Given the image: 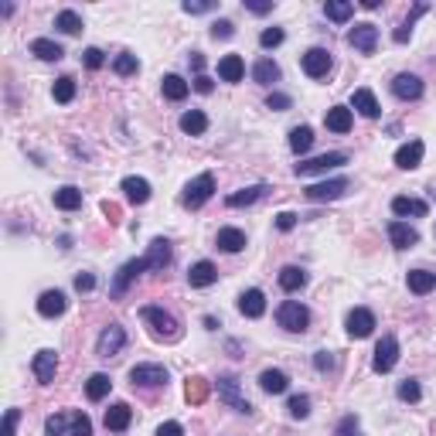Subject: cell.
<instances>
[{"mask_svg":"<svg viewBox=\"0 0 436 436\" xmlns=\"http://www.w3.org/2000/svg\"><path fill=\"white\" fill-rule=\"evenodd\" d=\"M55 28L61 35H78V31H82V18H78L76 11H61L55 18Z\"/></svg>","mask_w":436,"mask_h":436,"instance_id":"obj_43","label":"cell"},{"mask_svg":"<svg viewBox=\"0 0 436 436\" xmlns=\"http://www.w3.org/2000/svg\"><path fill=\"white\" fill-rule=\"evenodd\" d=\"M218 249H225V252H242L246 249V232L242 228H218Z\"/></svg>","mask_w":436,"mask_h":436,"instance_id":"obj_30","label":"cell"},{"mask_svg":"<svg viewBox=\"0 0 436 436\" xmlns=\"http://www.w3.org/2000/svg\"><path fill=\"white\" fill-rule=\"evenodd\" d=\"M252 78H256L259 86H273V82H280V65H276L273 58H259V61L252 65Z\"/></svg>","mask_w":436,"mask_h":436,"instance_id":"obj_33","label":"cell"},{"mask_svg":"<svg viewBox=\"0 0 436 436\" xmlns=\"http://www.w3.org/2000/svg\"><path fill=\"white\" fill-rule=\"evenodd\" d=\"M160 89H164V95H167V99H171V102H181V99H184V95H188V82H184V78L181 76H164V82H160Z\"/></svg>","mask_w":436,"mask_h":436,"instance_id":"obj_39","label":"cell"},{"mask_svg":"<svg viewBox=\"0 0 436 436\" xmlns=\"http://www.w3.org/2000/svg\"><path fill=\"white\" fill-rule=\"evenodd\" d=\"M18 419H20L18 409H7V413H4V433H0V436H14V433H18Z\"/></svg>","mask_w":436,"mask_h":436,"instance_id":"obj_54","label":"cell"},{"mask_svg":"<svg viewBox=\"0 0 436 436\" xmlns=\"http://www.w3.org/2000/svg\"><path fill=\"white\" fill-rule=\"evenodd\" d=\"M140 317L151 324L153 338H160V341H177L181 338V324H177V317H174L171 310H164V307H143L140 310Z\"/></svg>","mask_w":436,"mask_h":436,"instance_id":"obj_1","label":"cell"},{"mask_svg":"<svg viewBox=\"0 0 436 436\" xmlns=\"http://www.w3.org/2000/svg\"><path fill=\"white\" fill-rule=\"evenodd\" d=\"M310 147H314V130H310V126H293V130H290V151L300 157V153H307Z\"/></svg>","mask_w":436,"mask_h":436,"instance_id":"obj_38","label":"cell"},{"mask_svg":"<svg viewBox=\"0 0 436 436\" xmlns=\"http://www.w3.org/2000/svg\"><path fill=\"white\" fill-rule=\"evenodd\" d=\"M143 259H147L151 269H164V266L171 263V242H167V239H153Z\"/></svg>","mask_w":436,"mask_h":436,"instance_id":"obj_28","label":"cell"},{"mask_svg":"<svg viewBox=\"0 0 436 436\" xmlns=\"http://www.w3.org/2000/svg\"><path fill=\"white\" fill-rule=\"evenodd\" d=\"M194 89H198L201 95H208L211 89H215V82H211L208 76H198V78H194Z\"/></svg>","mask_w":436,"mask_h":436,"instance_id":"obj_60","label":"cell"},{"mask_svg":"<svg viewBox=\"0 0 436 436\" xmlns=\"http://www.w3.org/2000/svg\"><path fill=\"white\" fill-rule=\"evenodd\" d=\"M433 198H436V184H433Z\"/></svg>","mask_w":436,"mask_h":436,"instance_id":"obj_63","label":"cell"},{"mask_svg":"<svg viewBox=\"0 0 436 436\" xmlns=\"http://www.w3.org/2000/svg\"><path fill=\"white\" fill-rule=\"evenodd\" d=\"M259 45H263L266 52L276 48V45H283V31H280V28H266L263 35H259Z\"/></svg>","mask_w":436,"mask_h":436,"instance_id":"obj_49","label":"cell"},{"mask_svg":"<svg viewBox=\"0 0 436 436\" xmlns=\"http://www.w3.org/2000/svg\"><path fill=\"white\" fill-rule=\"evenodd\" d=\"M355 436H358V433H355Z\"/></svg>","mask_w":436,"mask_h":436,"instance_id":"obj_64","label":"cell"},{"mask_svg":"<svg viewBox=\"0 0 436 436\" xmlns=\"http://www.w3.org/2000/svg\"><path fill=\"white\" fill-rule=\"evenodd\" d=\"M266 191H269L266 184H252V188H242V191H235V194H228L225 205L228 208H246V205H252V201H259Z\"/></svg>","mask_w":436,"mask_h":436,"instance_id":"obj_29","label":"cell"},{"mask_svg":"<svg viewBox=\"0 0 436 436\" xmlns=\"http://www.w3.org/2000/svg\"><path fill=\"white\" fill-rule=\"evenodd\" d=\"M151 266H147V259H130V263H123L119 266V273H116V280H113V297H123L126 290H130V283L140 276V273H147Z\"/></svg>","mask_w":436,"mask_h":436,"instance_id":"obj_13","label":"cell"},{"mask_svg":"<svg viewBox=\"0 0 436 436\" xmlns=\"http://www.w3.org/2000/svg\"><path fill=\"white\" fill-rule=\"evenodd\" d=\"M419 382L416 379H406V382H399V399L402 402H419Z\"/></svg>","mask_w":436,"mask_h":436,"instance_id":"obj_47","label":"cell"},{"mask_svg":"<svg viewBox=\"0 0 436 436\" xmlns=\"http://www.w3.org/2000/svg\"><path fill=\"white\" fill-rule=\"evenodd\" d=\"M293 225H297V215H293V211H280V215H276V228H280V232H290Z\"/></svg>","mask_w":436,"mask_h":436,"instance_id":"obj_58","label":"cell"},{"mask_svg":"<svg viewBox=\"0 0 436 436\" xmlns=\"http://www.w3.org/2000/svg\"><path fill=\"white\" fill-rule=\"evenodd\" d=\"M72 436H93V419L86 416V413L72 416Z\"/></svg>","mask_w":436,"mask_h":436,"instance_id":"obj_48","label":"cell"},{"mask_svg":"<svg viewBox=\"0 0 436 436\" xmlns=\"http://www.w3.org/2000/svg\"><path fill=\"white\" fill-rule=\"evenodd\" d=\"M55 208H61V211H76V208H82V191L72 188V184L58 188V191H55Z\"/></svg>","mask_w":436,"mask_h":436,"instance_id":"obj_37","label":"cell"},{"mask_svg":"<svg viewBox=\"0 0 436 436\" xmlns=\"http://www.w3.org/2000/svg\"><path fill=\"white\" fill-rule=\"evenodd\" d=\"M31 372H35V379H38L41 385H52V382H55V372H58V351L41 348L38 355H35V361H31Z\"/></svg>","mask_w":436,"mask_h":436,"instance_id":"obj_10","label":"cell"},{"mask_svg":"<svg viewBox=\"0 0 436 436\" xmlns=\"http://www.w3.org/2000/svg\"><path fill=\"white\" fill-rule=\"evenodd\" d=\"M246 7L252 14H269L273 11V0H246Z\"/></svg>","mask_w":436,"mask_h":436,"instance_id":"obj_59","label":"cell"},{"mask_svg":"<svg viewBox=\"0 0 436 436\" xmlns=\"http://www.w3.org/2000/svg\"><path fill=\"white\" fill-rule=\"evenodd\" d=\"M208 382L205 379H188V385H184V399H188L191 406H201L205 399H208Z\"/></svg>","mask_w":436,"mask_h":436,"instance_id":"obj_41","label":"cell"},{"mask_svg":"<svg viewBox=\"0 0 436 436\" xmlns=\"http://www.w3.org/2000/svg\"><path fill=\"white\" fill-rule=\"evenodd\" d=\"M181 130L188 133V136H201V133L208 130V116L201 113V110H188V113L181 116Z\"/></svg>","mask_w":436,"mask_h":436,"instance_id":"obj_36","label":"cell"},{"mask_svg":"<svg viewBox=\"0 0 436 436\" xmlns=\"http://www.w3.org/2000/svg\"><path fill=\"white\" fill-rule=\"evenodd\" d=\"M324 123H327V130L331 133H348L351 130V123H355V116L348 106H331L327 116H324Z\"/></svg>","mask_w":436,"mask_h":436,"instance_id":"obj_26","label":"cell"},{"mask_svg":"<svg viewBox=\"0 0 436 436\" xmlns=\"http://www.w3.org/2000/svg\"><path fill=\"white\" fill-rule=\"evenodd\" d=\"M324 14L331 20H338V24H344V20L355 14V4H348V0H327L324 4Z\"/></svg>","mask_w":436,"mask_h":436,"instance_id":"obj_40","label":"cell"},{"mask_svg":"<svg viewBox=\"0 0 436 436\" xmlns=\"http://www.w3.org/2000/svg\"><path fill=\"white\" fill-rule=\"evenodd\" d=\"M392 211H396L399 218H426V211H430V205L423 201V198H406V194H399V198H392Z\"/></svg>","mask_w":436,"mask_h":436,"instance_id":"obj_19","label":"cell"},{"mask_svg":"<svg viewBox=\"0 0 436 436\" xmlns=\"http://www.w3.org/2000/svg\"><path fill=\"white\" fill-rule=\"evenodd\" d=\"M52 95H55V102H72L76 99V78L72 76H61V78H55V89H52Z\"/></svg>","mask_w":436,"mask_h":436,"instance_id":"obj_42","label":"cell"},{"mask_svg":"<svg viewBox=\"0 0 436 436\" xmlns=\"http://www.w3.org/2000/svg\"><path fill=\"white\" fill-rule=\"evenodd\" d=\"M157 436H184V426H181V423H174V419H167V423H160V426H157Z\"/></svg>","mask_w":436,"mask_h":436,"instance_id":"obj_56","label":"cell"},{"mask_svg":"<svg viewBox=\"0 0 436 436\" xmlns=\"http://www.w3.org/2000/svg\"><path fill=\"white\" fill-rule=\"evenodd\" d=\"M82 61H86V69H102L106 55H102L99 48H86V52H82Z\"/></svg>","mask_w":436,"mask_h":436,"instance_id":"obj_53","label":"cell"},{"mask_svg":"<svg viewBox=\"0 0 436 436\" xmlns=\"http://www.w3.org/2000/svg\"><path fill=\"white\" fill-rule=\"evenodd\" d=\"M423 153H426V143H423V140L402 143V147L396 151V167H402V171H416L419 164H423Z\"/></svg>","mask_w":436,"mask_h":436,"instance_id":"obj_15","label":"cell"},{"mask_svg":"<svg viewBox=\"0 0 436 436\" xmlns=\"http://www.w3.org/2000/svg\"><path fill=\"white\" fill-rule=\"evenodd\" d=\"M218 399H222V402H228L235 413H246V416L252 413L249 399L239 396V379H235V375H222V379H218Z\"/></svg>","mask_w":436,"mask_h":436,"instance_id":"obj_9","label":"cell"},{"mask_svg":"<svg viewBox=\"0 0 436 436\" xmlns=\"http://www.w3.org/2000/svg\"><path fill=\"white\" fill-rule=\"evenodd\" d=\"M110 389H113V379H110L106 372H95V375H89V382H86V396L93 399V402H102V399L110 396Z\"/></svg>","mask_w":436,"mask_h":436,"instance_id":"obj_32","label":"cell"},{"mask_svg":"<svg viewBox=\"0 0 436 436\" xmlns=\"http://www.w3.org/2000/svg\"><path fill=\"white\" fill-rule=\"evenodd\" d=\"M392 93H396L402 102H413V99L423 95V78L413 76V72H399V76L392 78Z\"/></svg>","mask_w":436,"mask_h":436,"instance_id":"obj_16","label":"cell"},{"mask_svg":"<svg viewBox=\"0 0 436 436\" xmlns=\"http://www.w3.org/2000/svg\"><path fill=\"white\" fill-rule=\"evenodd\" d=\"M232 35H235V24H232V20H225V18H218L215 20V24H211V38H232Z\"/></svg>","mask_w":436,"mask_h":436,"instance_id":"obj_51","label":"cell"},{"mask_svg":"<svg viewBox=\"0 0 436 436\" xmlns=\"http://www.w3.org/2000/svg\"><path fill=\"white\" fill-rule=\"evenodd\" d=\"M239 314H242V317H252V321L263 317L266 314V293L263 290H246V293L239 297Z\"/></svg>","mask_w":436,"mask_h":436,"instance_id":"obj_20","label":"cell"},{"mask_svg":"<svg viewBox=\"0 0 436 436\" xmlns=\"http://www.w3.org/2000/svg\"><path fill=\"white\" fill-rule=\"evenodd\" d=\"M76 290H78V293H93V290H95V276H93V273H78V276H76Z\"/></svg>","mask_w":436,"mask_h":436,"instance_id":"obj_57","label":"cell"},{"mask_svg":"<svg viewBox=\"0 0 436 436\" xmlns=\"http://www.w3.org/2000/svg\"><path fill=\"white\" fill-rule=\"evenodd\" d=\"M123 348H126V331H123L119 324L102 327V334H99V341H95V355H99V358H116Z\"/></svg>","mask_w":436,"mask_h":436,"instance_id":"obj_5","label":"cell"},{"mask_svg":"<svg viewBox=\"0 0 436 436\" xmlns=\"http://www.w3.org/2000/svg\"><path fill=\"white\" fill-rule=\"evenodd\" d=\"M344 191H348V177H334V181H324V184H310L304 194L307 201H338Z\"/></svg>","mask_w":436,"mask_h":436,"instance_id":"obj_12","label":"cell"},{"mask_svg":"<svg viewBox=\"0 0 436 436\" xmlns=\"http://www.w3.org/2000/svg\"><path fill=\"white\" fill-rule=\"evenodd\" d=\"M348 45L355 48V52H361V55H372L375 52V45H379V28L375 24H355L351 28V35H348Z\"/></svg>","mask_w":436,"mask_h":436,"instance_id":"obj_8","label":"cell"},{"mask_svg":"<svg viewBox=\"0 0 436 436\" xmlns=\"http://www.w3.org/2000/svg\"><path fill=\"white\" fill-rule=\"evenodd\" d=\"M389 239L396 249H413L419 242V232L409 222H389Z\"/></svg>","mask_w":436,"mask_h":436,"instance_id":"obj_21","label":"cell"},{"mask_svg":"<svg viewBox=\"0 0 436 436\" xmlns=\"http://www.w3.org/2000/svg\"><path fill=\"white\" fill-rule=\"evenodd\" d=\"M399 365V338L396 334H382V341L375 344V358H372V368L385 375Z\"/></svg>","mask_w":436,"mask_h":436,"instance_id":"obj_4","label":"cell"},{"mask_svg":"<svg viewBox=\"0 0 436 436\" xmlns=\"http://www.w3.org/2000/svg\"><path fill=\"white\" fill-rule=\"evenodd\" d=\"M314 368H317V372H334V368H338V358H334L331 351H317V355H314Z\"/></svg>","mask_w":436,"mask_h":436,"instance_id":"obj_50","label":"cell"},{"mask_svg":"<svg viewBox=\"0 0 436 436\" xmlns=\"http://www.w3.org/2000/svg\"><path fill=\"white\" fill-rule=\"evenodd\" d=\"M218 76H222V82H242V76H246V61H242V55L222 58V61H218Z\"/></svg>","mask_w":436,"mask_h":436,"instance_id":"obj_27","label":"cell"},{"mask_svg":"<svg viewBox=\"0 0 436 436\" xmlns=\"http://www.w3.org/2000/svg\"><path fill=\"white\" fill-rule=\"evenodd\" d=\"M65 426H69V416L55 413V416L45 419V436H65Z\"/></svg>","mask_w":436,"mask_h":436,"instance_id":"obj_46","label":"cell"},{"mask_svg":"<svg viewBox=\"0 0 436 436\" xmlns=\"http://www.w3.org/2000/svg\"><path fill=\"white\" fill-rule=\"evenodd\" d=\"M344 327H348V334L351 338H368L372 331H375V314L368 310V307H355L351 314H348V321H344Z\"/></svg>","mask_w":436,"mask_h":436,"instance_id":"obj_11","label":"cell"},{"mask_svg":"<svg viewBox=\"0 0 436 436\" xmlns=\"http://www.w3.org/2000/svg\"><path fill=\"white\" fill-rule=\"evenodd\" d=\"M286 409H290V416L293 419H307L310 416V396H290V402H286Z\"/></svg>","mask_w":436,"mask_h":436,"instance_id":"obj_45","label":"cell"},{"mask_svg":"<svg viewBox=\"0 0 436 436\" xmlns=\"http://www.w3.org/2000/svg\"><path fill=\"white\" fill-rule=\"evenodd\" d=\"M351 106H355L365 119H375V116L382 113L379 99H375V93H372V89H355V95H351Z\"/></svg>","mask_w":436,"mask_h":436,"instance_id":"obj_23","label":"cell"},{"mask_svg":"<svg viewBox=\"0 0 436 436\" xmlns=\"http://www.w3.org/2000/svg\"><path fill=\"white\" fill-rule=\"evenodd\" d=\"M130 382L140 389H157V385H167V368L164 365H133L130 368Z\"/></svg>","mask_w":436,"mask_h":436,"instance_id":"obj_7","label":"cell"},{"mask_svg":"<svg viewBox=\"0 0 436 436\" xmlns=\"http://www.w3.org/2000/svg\"><path fill=\"white\" fill-rule=\"evenodd\" d=\"M119 188H123L130 205H147L151 201V181H143V177H123Z\"/></svg>","mask_w":436,"mask_h":436,"instance_id":"obj_18","label":"cell"},{"mask_svg":"<svg viewBox=\"0 0 436 436\" xmlns=\"http://www.w3.org/2000/svg\"><path fill=\"white\" fill-rule=\"evenodd\" d=\"M191 69L201 76V69H205V55H201V52H191Z\"/></svg>","mask_w":436,"mask_h":436,"instance_id":"obj_61","label":"cell"},{"mask_svg":"<svg viewBox=\"0 0 436 436\" xmlns=\"http://www.w3.org/2000/svg\"><path fill=\"white\" fill-rule=\"evenodd\" d=\"M211 194H215V174L205 171V174H198L194 181H188V188L181 194V205L184 208H201Z\"/></svg>","mask_w":436,"mask_h":436,"instance_id":"obj_3","label":"cell"},{"mask_svg":"<svg viewBox=\"0 0 436 436\" xmlns=\"http://www.w3.org/2000/svg\"><path fill=\"white\" fill-rule=\"evenodd\" d=\"M102 211H106V215H110V218H116V215H119V208H116L113 201H102Z\"/></svg>","mask_w":436,"mask_h":436,"instance_id":"obj_62","label":"cell"},{"mask_svg":"<svg viewBox=\"0 0 436 436\" xmlns=\"http://www.w3.org/2000/svg\"><path fill=\"white\" fill-rule=\"evenodd\" d=\"M215 280H218V269H215V263H208V259H201V263H194L188 269V283L198 286V290H201V286H211Z\"/></svg>","mask_w":436,"mask_h":436,"instance_id":"obj_25","label":"cell"},{"mask_svg":"<svg viewBox=\"0 0 436 436\" xmlns=\"http://www.w3.org/2000/svg\"><path fill=\"white\" fill-rule=\"evenodd\" d=\"M259 389H263V392H269V396H280V392H286V389H290V375H286V372H280V368H266L263 375H259Z\"/></svg>","mask_w":436,"mask_h":436,"instance_id":"obj_24","label":"cell"},{"mask_svg":"<svg viewBox=\"0 0 436 436\" xmlns=\"http://www.w3.org/2000/svg\"><path fill=\"white\" fill-rule=\"evenodd\" d=\"M280 286H283L286 293H297V290L307 286V273L300 266H283V269H280Z\"/></svg>","mask_w":436,"mask_h":436,"instance_id":"obj_34","label":"cell"},{"mask_svg":"<svg viewBox=\"0 0 436 436\" xmlns=\"http://www.w3.org/2000/svg\"><path fill=\"white\" fill-rule=\"evenodd\" d=\"M341 164H348V153L331 151V153L314 157V160H300V164H297V174H300V177H307V174H324V171H331V167H341Z\"/></svg>","mask_w":436,"mask_h":436,"instance_id":"obj_6","label":"cell"},{"mask_svg":"<svg viewBox=\"0 0 436 436\" xmlns=\"http://www.w3.org/2000/svg\"><path fill=\"white\" fill-rule=\"evenodd\" d=\"M65 307H69V300H65L61 290H45V293L38 297V314L41 317H61Z\"/></svg>","mask_w":436,"mask_h":436,"instance_id":"obj_17","label":"cell"},{"mask_svg":"<svg viewBox=\"0 0 436 436\" xmlns=\"http://www.w3.org/2000/svg\"><path fill=\"white\" fill-rule=\"evenodd\" d=\"M130 419H133L130 406H126V402H113V406L106 409V430L123 433V430H130Z\"/></svg>","mask_w":436,"mask_h":436,"instance_id":"obj_22","label":"cell"},{"mask_svg":"<svg viewBox=\"0 0 436 436\" xmlns=\"http://www.w3.org/2000/svg\"><path fill=\"white\" fill-rule=\"evenodd\" d=\"M31 55H38L41 61H61L65 52H61V45L52 38H35L31 41Z\"/></svg>","mask_w":436,"mask_h":436,"instance_id":"obj_31","label":"cell"},{"mask_svg":"<svg viewBox=\"0 0 436 436\" xmlns=\"http://www.w3.org/2000/svg\"><path fill=\"white\" fill-rule=\"evenodd\" d=\"M406 283H409V290L413 293H430L436 286V273H426V269H409V276H406Z\"/></svg>","mask_w":436,"mask_h":436,"instance_id":"obj_35","label":"cell"},{"mask_svg":"<svg viewBox=\"0 0 436 436\" xmlns=\"http://www.w3.org/2000/svg\"><path fill=\"white\" fill-rule=\"evenodd\" d=\"M266 106H269V110H276V113H283V110H290V95H283V93H269Z\"/></svg>","mask_w":436,"mask_h":436,"instance_id":"obj_55","label":"cell"},{"mask_svg":"<svg viewBox=\"0 0 436 436\" xmlns=\"http://www.w3.org/2000/svg\"><path fill=\"white\" fill-rule=\"evenodd\" d=\"M300 65H304V72L310 78H324L331 72V52H327V48H310V52L300 58Z\"/></svg>","mask_w":436,"mask_h":436,"instance_id":"obj_14","label":"cell"},{"mask_svg":"<svg viewBox=\"0 0 436 436\" xmlns=\"http://www.w3.org/2000/svg\"><path fill=\"white\" fill-rule=\"evenodd\" d=\"M208 11H215L211 0H184V14H208Z\"/></svg>","mask_w":436,"mask_h":436,"instance_id":"obj_52","label":"cell"},{"mask_svg":"<svg viewBox=\"0 0 436 436\" xmlns=\"http://www.w3.org/2000/svg\"><path fill=\"white\" fill-rule=\"evenodd\" d=\"M276 324L290 331V334H304L307 324H310V310H307L300 300H283L276 307Z\"/></svg>","mask_w":436,"mask_h":436,"instance_id":"obj_2","label":"cell"},{"mask_svg":"<svg viewBox=\"0 0 436 436\" xmlns=\"http://www.w3.org/2000/svg\"><path fill=\"white\" fill-rule=\"evenodd\" d=\"M113 69H116V76H136V69H140V61H136V55H130V52H123V55H116L113 58Z\"/></svg>","mask_w":436,"mask_h":436,"instance_id":"obj_44","label":"cell"}]
</instances>
